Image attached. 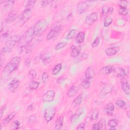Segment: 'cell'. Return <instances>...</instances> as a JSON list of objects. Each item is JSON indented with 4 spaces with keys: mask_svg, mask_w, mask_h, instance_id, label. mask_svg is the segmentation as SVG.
<instances>
[{
    "mask_svg": "<svg viewBox=\"0 0 130 130\" xmlns=\"http://www.w3.org/2000/svg\"><path fill=\"white\" fill-rule=\"evenodd\" d=\"M20 61L21 58L19 56H17L14 57L4 67L2 71V75L4 77L9 76L13 72L18 68Z\"/></svg>",
    "mask_w": 130,
    "mask_h": 130,
    "instance_id": "obj_1",
    "label": "cell"
},
{
    "mask_svg": "<svg viewBox=\"0 0 130 130\" xmlns=\"http://www.w3.org/2000/svg\"><path fill=\"white\" fill-rule=\"evenodd\" d=\"M20 37L17 35H13L10 37L6 41L5 46L2 49L1 51L3 53L10 52L15 46L16 43L19 42Z\"/></svg>",
    "mask_w": 130,
    "mask_h": 130,
    "instance_id": "obj_2",
    "label": "cell"
},
{
    "mask_svg": "<svg viewBox=\"0 0 130 130\" xmlns=\"http://www.w3.org/2000/svg\"><path fill=\"white\" fill-rule=\"evenodd\" d=\"M48 22L45 20H39L33 27L35 35H40L45 32L48 27Z\"/></svg>",
    "mask_w": 130,
    "mask_h": 130,
    "instance_id": "obj_3",
    "label": "cell"
},
{
    "mask_svg": "<svg viewBox=\"0 0 130 130\" xmlns=\"http://www.w3.org/2000/svg\"><path fill=\"white\" fill-rule=\"evenodd\" d=\"M32 15V10L25 9L22 12L21 15L19 17L18 21V24L19 26H22L28 20H29Z\"/></svg>",
    "mask_w": 130,
    "mask_h": 130,
    "instance_id": "obj_4",
    "label": "cell"
},
{
    "mask_svg": "<svg viewBox=\"0 0 130 130\" xmlns=\"http://www.w3.org/2000/svg\"><path fill=\"white\" fill-rule=\"evenodd\" d=\"M96 1H86L81 2L77 7V11L79 14H82L87 11L93 3Z\"/></svg>",
    "mask_w": 130,
    "mask_h": 130,
    "instance_id": "obj_5",
    "label": "cell"
},
{
    "mask_svg": "<svg viewBox=\"0 0 130 130\" xmlns=\"http://www.w3.org/2000/svg\"><path fill=\"white\" fill-rule=\"evenodd\" d=\"M56 110L54 107H48L44 111V117L47 123L50 122L55 116Z\"/></svg>",
    "mask_w": 130,
    "mask_h": 130,
    "instance_id": "obj_6",
    "label": "cell"
},
{
    "mask_svg": "<svg viewBox=\"0 0 130 130\" xmlns=\"http://www.w3.org/2000/svg\"><path fill=\"white\" fill-rule=\"evenodd\" d=\"M61 30V27L60 26H56L50 30L46 36V39L48 40H50L57 36Z\"/></svg>",
    "mask_w": 130,
    "mask_h": 130,
    "instance_id": "obj_7",
    "label": "cell"
},
{
    "mask_svg": "<svg viewBox=\"0 0 130 130\" xmlns=\"http://www.w3.org/2000/svg\"><path fill=\"white\" fill-rule=\"evenodd\" d=\"M20 81L16 78H14L9 84L8 85V89L12 93H15L19 85Z\"/></svg>",
    "mask_w": 130,
    "mask_h": 130,
    "instance_id": "obj_8",
    "label": "cell"
},
{
    "mask_svg": "<svg viewBox=\"0 0 130 130\" xmlns=\"http://www.w3.org/2000/svg\"><path fill=\"white\" fill-rule=\"evenodd\" d=\"M79 90V86L77 83H75L72 85L67 93V96L69 98H73L76 95Z\"/></svg>",
    "mask_w": 130,
    "mask_h": 130,
    "instance_id": "obj_9",
    "label": "cell"
},
{
    "mask_svg": "<svg viewBox=\"0 0 130 130\" xmlns=\"http://www.w3.org/2000/svg\"><path fill=\"white\" fill-rule=\"evenodd\" d=\"M55 93L54 91L50 90L47 91L43 96V102L48 103L52 101L54 98Z\"/></svg>",
    "mask_w": 130,
    "mask_h": 130,
    "instance_id": "obj_10",
    "label": "cell"
},
{
    "mask_svg": "<svg viewBox=\"0 0 130 130\" xmlns=\"http://www.w3.org/2000/svg\"><path fill=\"white\" fill-rule=\"evenodd\" d=\"M98 19V15L96 12H93L90 15L86 17L85 19V23L89 25L93 24Z\"/></svg>",
    "mask_w": 130,
    "mask_h": 130,
    "instance_id": "obj_11",
    "label": "cell"
},
{
    "mask_svg": "<svg viewBox=\"0 0 130 130\" xmlns=\"http://www.w3.org/2000/svg\"><path fill=\"white\" fill-rule=\"evenodd\" d=\"M83 112V109L82 108H79L75 111V112L72 115L70 118V121L72 124L75 123L79 119V118L82 115Z\"/></svg>",
    "mask_w": 130,
    "mask_h": 130,
    "instance_id": "obj_12",
    "label": "cell"
},
{
    "mask_svg": "<svg viewBox=\"0 0 130 130\" xmlns=\"http://www.w3.org/2000/svg\"><path fill=\"white\" fill-rule=\"evenodd\" d=\"M14 1H4V5L3 6L2 10L5 12L10 13L13 9V7L14 5Z\"/></svg>",
    "mask_w": 130,
    "mask_h": 130,
    "instance_id": "obj_13",
    "label": "cell"
},
{
    "mask_svg": "<svg viewBox=\"0 0 130 130\" xmlns=\"http://www.w3.org/2000/svg\"><path fill=\"white\" fill-rule=\"evenodd\" d=\"M81 47L80 46H76L75 45H72L71 47V56L74 58L78 57L80 54Z\"/></svg>",
    "mask_w": 130,
    "mask_h": 130,
    "instance_id": "obj_14",
    "label": "cell"
},
{
    "mask_svg": "<svg viewBox=\"0 0 130 130\" xmlns=\"http://www.w3.org/2000/svg\"><path fill=\"white\" fill-rule=\"evenodd\" d=\"M95 75V71L94 68L92 66L89 67L85 72V76L86 78L90 80L94 77Z\"/></svg>",
    "mask_w": 130,
    "mask_h": 130,
    "instance_id": "obj_15",
    "label": "cell"
},
{
    "mask_svg": "<svg viewBox=\"0 0 130 130\" xmlns=\"http://www.w3.org/2000/svg\"><path fill=\"white\" fill-rule=\"evenodd\" d=\"M122 88L126 95H130V84L127 79H123L122 80Z\"/></svg>",
    "mask_w": 130,
    "mask_h": 130,
    "instance_id": "obj_16",
    "label": "cell"
},
{
    "mask_svg": "<svg viewBox=\"0 0 130 130\" xmlns=\"http://www.w3.org/2000/svg\"><path fill=\"white\" fill-rule=\"evenodd\" d=\"M120 50V48L119 46H114L106 49L105 52L108 56H113L116 54Z\"/></svg>",
    "mask_w": 130,
    "mask_h": 130,
    "instance_id": "obj_17",
    "label": "cell"
},
{
    "mask_svg": "<svg viewBox=\"0 0 130 130\" xmlns=\"http://www.w3.org/2000/svg\"><path fill=\"white\" fill-rule=\"evenodd\" d=\"M113 74L115 76L117 77L122 78L127 75L126 71L124 69L121 68H114L113 70Z\"/></svg>",
    "mask_w": 130,
    "mask_h": 130,
    "instance_id": "obj_18",
    "label": "cell"
},
{
    "mask_svg": "<svg viewBox=\"0 0 130 130\" xmlns=\"http://www.w3.org/2000/svg\"><path fill=\"white\" fill-rule=\"evenodd\" d=\"M114 67L112 66H108L103 67L100 70V73L104 75H109L113 72Z\"/></svg>",
    "mask_w": 130,
    "mask_h": 130,
    "instance_id": "obj_19",
    "label": "cell"
},
{
    "mask_svg": "<svg viewBox=\"0 0 130 130\" xmlns=\"http://www.w3.org/2000/svg\"><path fill=\"white\" fill-rule=\"evenodd\" d=\"M17 13L15 11H11L9 13L6 19L5 22L6 23H10L15 20L17 17Z\"/></svg>",
    "mask_w": 130,
    "mask_h": 130,
    "instance_id": "obj_20",
    "label": "cell"
},
{
    "mask_svg": "<svg viewBox=\"0 0 130 130\" xmlns=\"http://www.w3.org/2000/svg\"><path fill=\"white\" fill-rule=\"evenodd\" d=\"M112 90V87L110 85H106L103 88L100 93V96L101 97L105 96L107 94L111 93Z\"/></svg>",
    "mask_w": 130,
    "mask_h": 130,
    "instance_id": "obj_21",
    "label": "cell"
},
{
    "mask_svg": "<svg viewBox=\"0 0 130 130\" xmlns=\"http://www.w3.org/2000/svg\"><path fill=\"white\" fill-rule=\"evenodd\" d=\"M104 111L106 114L109 116L112 115L114 111V106L112 103L108 104L104 108Z\"/></svg>",
    "mask_w": 130,
    "mask_h": 130,
    "instance_id": "obj_22",
    "label": "cell"
},
{
    "mask_svg": "<svg viewBox=\"0 0 130 130\" xmlns=\"http://www.w3.org/2000/svg\"><path fill=\"white\" fill-rule=\"evenodd\" d=\"M16 114V112H13L11 113L10 114H9L8 116L4 120L3 122H2V125L4 126L7 125L8 123H10V122L14 118Z\"/></svg>",
    "mask_w": 130,
    "mask_h": 130,
    "instance_id": "obj_23",
    "label": "cell"
},
{
    "mask_svg": "<svg viewBox=\"0 0 130 130\" xmlns=\"http://www.w3.org/2000/svg\"><path fill=\"white\" fill-rule=\"evenodd\" d=\"M63 122H64L63 117H62V116L60 117L55 121V129L57 130L61 129V128L63 126Z\"/></svg>",
    "mask_w": 130,
    "mask_h": 130,
    "instance_id": "obj_24",
    "label": "cell"
},
{
    "mask_svg": "<svg viewBox=\"0 0 130 130\" xmlns=\"http://www.w3.org/2000/svg\"><path fill=\"white\" fill-rule=\"evenodd\" d=\"M85 36V35L84 32H79L77 34V35L76 37V39H75L76 43H77L78 44H81V43H82L84 40Z\"/></svg>",
    "mask_w": 130,
    "mask_h": 130,
    "instance_id": "obj_25",
    "label": "cell"
},
{
    "mask_svg": "<svg viewBox=\"0 0 130 130\" xmlns=\"http://www.w3.org/2000/svg\"><path fill=\"white\" fill-rule=\"evenodd\" d=\"M82 94L79 95L73 101V104L74 106H77L81 104V103L82 102Z\"/></svg>",
    "mask_w": 130,
    "mask_h": 130,
    "instance_id": "obj_26",
    "label": "cell"
},
{
    "mask_svg": "<svg viewBox=\"0 0 130 130\" xmlns=\"http://www.w3.org/2000/svg\"><path fill=\"white\" fill-rule=\"evenodd\" d=\"M41 58L43 62L45 64L48 63L51 60L50 55L47 53H44V54H42L41 56Z\"/></svg>",
    "mask_w": 130,
    "mask_h": 130,
    "instance_id": "obj_27",
    "label": "cell"
},
{
    "mask_svg": "<svg viewBox=\"0 0 130 130\" xmlns=\"http://www.w3.org/2000/svg\"><path fill=\"white\" fill-rule=\"evenodd\" d=\"M62 68V65L61 64H59L56 65L54 68L53 69L52 71V74L53 75H55L56 74H58L60 71L61 70Z\"/></svg>",
    "mask_w": 130,
    "mask_h": 130,
    "instance_id": "obj_28",
    "label": "cell"
},
{
    "mask_svg": "<svg viewBox=\"0 0 130 130\" xmlns=\"http://www.w3.org/2000/svg\"><path fill=\"white\" fill-rule=\"evenodd\" d=\"M115 104L117 105V106H118L119 107L122 109H126L127 108V104L124 100H118L117 102H115Z\"/></svg>",
    "mask_w": 130,
    "mask_h": 130,
    "instance_id": "obj_29",
    "label": "cell"
},
{
    "mask_svg": "<svg viewBox=\"0 0 130 130\" xmlns=\"http://www.w3.org/2000/svg\"><path fill=\"white\" fill-rule=\"evenodd\" d=\"M39 85V83L34 80H32L30 82L29 88L32 90H36L38 89Z\"/></svg>",
    "mask_w": 130,
    "mask_h": 130,
    "instance_id": "obj_30",
    "label": "cell"
},
{
    "mask_svg": "<svg viewBox=\"0 0 130 130\" xmlns=\"http://www.w3.org/2000/svg\"><path fill=\"white\" fill-rule=\"evenodd\" d=\"M81 84V86L84 89H87L89 88H90V85H91L90 80L88 79H86V78L82 80Z\"/></svg>",
    "mask_w": 130,
    "mask_h": 130,
    "instance_id": "obj_31",
    "label": "cell"
},
{
    "mask_svg": "<svg viewBox=\"0 0 130 130\" xmlns=\"http://www.w3.org/2000/svg\"><path fill=\"white\" fill-rule=\"evenodd\" d=\"M103 126H104L103 123L102 122H101V121H100L99 123H95L93 125L92 129L94 130H99L101 129H102Z\"/></svg>",
    "mask_w": 130,
    "mask_h": 130,
    "instance_id": "obj_32",
    "label": "cell"
},
{
    "mask_svg": "<svg viewBox=\"0 0 130 130\" xmlns=\"http://www.w3.org/2000/svg\"><path fill=\"white\" fill-rule=\"evenodd\" d=\"M76 33V30L75 29H72L71 30L69 33H68V35L67 36V39L68 40H71L72 39H73L74 36H75Z\"/></svg>",
    "mask_w": 130,
    "mask_h": 130,
    "instance_id": "obj_33",
    "label": "cell"
},
{
    "mask_svg": "<svg viewBox=\"0 0 130 130\" xmlns=\"http://www.w3.org/2000/svg\"><path fill=\"white\" fill-rule=\"evenodd\" d=\"M119 14L121 15L126 16L129 13V10L127 8H123L120 7V8L119 10Z\"/></svg>",
    "mask_w": 130,
    "mask_h": 130,
    "instance_id": "obj_34",
    "label": "cell"
},
{
    "mask_svg": "<svg viewBox=\"0 0 130 130\" xmlns=\"http://www.w3.org/2000/svg\"><path fill=\"white\" fill-rule=\"evenodd\" d=\"M35 2H36L35 1H33V0L28 1L25 6V9L32 10V9L34 7Z\"/></svg>",
    "mask_w": 130,
    "mask_h": 130,
    "instance_id": "obj_35",
    "label": "cell"
},
{
    "mask_svg": "<svg viewBox=\"0 0 130 130\" xmlns=\"http://www.w3.org/2000/svg\"><path fill=\"white\" fill-rule=\"evenodd\" d=\"M118 124V121L117 120L112 119L110 120L108 123V125L110 128H115Z\"/></svg>",
    "mask_w": 130,
    "mask_h": 130,
    "instance_id": "obj_36",
    "label": "cell"
},
{
    "mask_svg": "<svg viewBox=\"0 0 130 130\" xmlns=\"http://www.w3.org/2000/svg\"><path fill=\"white\" fill-rule=\"evenodd\" d=\"M113 19L110 16H107L105 18L104 22V25L105 27H107L109 26L112 22Z\"/></svg>",
    "mask_w": 130,
    "mask_h": 130,
    "instance_id": "obj_37",
    "label": "cell"
},
{
    "mask_svg": "<svg viewBox=\"0 0 130 130\" xmlns=\"http://www.w3.org/2000/svg\"><path fill=\"white\" fill-rule=\"evenodd\" d=\"M67 45V43L65 42H62L59 43L58 44H57L55 46V50H60L64 47H65Z\"/></svg>",
    "mask_w": 130,
    "mask_h": 130,
    "instance_id": "obj_38",
    "label": "cell"
},
{
    "mask_svg": "<svg viewBox=\"0 0 130 130\" xmlns=\"http://www.w3.org/2000/svg\"><path fill=\"white\" fill-rule=\"evenodd\" d=\"M28 76H29L30 79L33 80L37 76V72L34 69H31L28 72Z\"/></svg>",
    "mask_w": 130,
    "mask_h": 130,
    "instance_id": "obj_39",
    "label": "cell"
},
{
    "mask_svg": "<svg viewBox=\"0 0 130 130\" xmlns=\"http://www.w3.org/2000/svg\"><path fill=\"white\" fill-rule=\"evenodd\" d=\"M98 118H99V112L97 110L95 109L94 110L93 114L92 115V117H91L92 120L96 121L98 119Z\"/></svg>",
    "mask_w": 130,
    "mask_h": 130,
    "instance_id": "obj_40",
    "label": "cell"
},
{
    "mask_svg": "<svg viewBox=\"0 0 130 130\" xmlns=\"http://www.w3.org/2000/svg\"><path fill=\"white\" fill-rule=\"evenodd\" d=\"M48 78V74L47 72H43L41 76V81L43 83H45Z\"/></svg>",
    "mask_w": 130,
    "mask_h": 130,
    "instance_id": "obj_41",
    "label": "cell"
},
{
    "mask_svg": "<svg viewBox=\"0 0 130 130\" xmlns=\"http://www.w3.org/2000/svg\"><path fill=\"white\" fill-rule=\"evenodd\" d=\"M99 43H100V38L97 37L93 42V43L92 44V46L93 47H96L99 45Z\"/></svg>",
    "mask_w": 130,
    "mask_h": 130,
    "instance_id": "obj_42",
    "label": "cell"
},
{
    "mask_svg": "<svg viewBox=\"0 0 130 130\" xmlns=\"http://www.w3.org/2000/svg\"><path fill=\"white\" fill-rule=\"evenodd\" d=\"M109 7L106 5L104 6L102 9V13L103 15H106V14L109 13Z\"/></svg>",
    "mask_w": 130,
    "mask_h": 130,
    "instance_id": "obj_43",
    "label": "cell"
},
{
    "mask_svg": "<svg viewBox=\"0 0 130 130\" xmlns=\"http://www.w3.org/2000/svg\"><path fill=\"white\" fill-rule=\"evenodd\" d=\"M120 7L127 8L128 5V2L126 1H121L119 2Z\"/></svg>",
    "mask_w": 130,
    "mask_h": 130,
    "instance_id": "obj_44",
    "label": "cell"
},
{
    "mask_svg": "<svg viewBox=\"0 0 130 130\" xmlns=\"http://www.w3.org/2000/svg\"><path fill=\"white\" fill-rule=\"evenodd\" d=\"M9 34L8 32H6V33H4L1 36V40H2V41H3L4 40V41H5V40L7 41L8 39V38H9Z\"/></svg>",
    "mask_w": 130,
    "mask_h": 130,
    "instance_id": "obj_45",
    "label": "cell"
},
{
    "mask_svg": "<svg viewBox=\"0 0 130 130\" xmlns=\"http://www.w3.org/2000/svg\"><path fill=\"white\" fill-rule=\"evenodd\" d=\"M20 125V124L18 121H15L13 122L12 126L14 127V129H18L19 128Z\"/></svg>",
    "mask_w": 130,
    "mask_h": 130,
    "instance_id": "obj_46",
    "label": "cell"
},
{
    "mask_svg": "<svg viewBox=\"0 0 130 130\" xmlns=\"http://www.w3.org/2000/svg\"><path fill=\"white\" fill-rule=\"evenodd\" d=\"M88 55L85 53H82L79 57L80 60H84L88 58Z\"/></svg>",
    "mask_w": 130,
    "mask_h": 130,
    "instance_id": "obj_47",
    "label": "cell"
},
{
    "mask_svg": "<svg viewBox=\"0 0 130 130\" xmlns=\"http://www.w3.org/2000/svg\"><path fill=\"white\" fill-rule=\"evenodd\" d=\"M36 121V117L34 115H32V116H30L28 118V122H29V123H33L34 122H35Z\"/></svg>",
    "mask_w": 130,
    "mask_h": 130,
    "instance_id": "obj_48",
    "label": "cell"
},
{
    "mask_svg": "<svg viewBox=\"0 0 130 130\" xmlns=\"http://www.w3.org/2000/svg\"><path fill=\"white\" fill-rule=\"evenodd\" d=\"M52 2H53L52 1H42V6L43 7H45V6H47L48 5L50 4Z\"/></svg>",
    "mask_w": 130,
    "mask_h": 130,
    "instance_id": "obj_49",
    "label": "cell"
},
{
    "mask_svg": "<svg viewBox=\"0 0 130 130\" xmlns=\"http://www.w3.org/2000/svg\"><path fill=\"white\" fill-rule=\"evenodd\" d=\"M6 108H7V106L6 105H4V106H3L1 108V118H2L3 115L4 113V112H5Z\"/></svg>",
    "mask_w": 130,
    "mask_h": 130,
    "instance_id": "obj_50",
    "label": "cell"
},
{
    "mask_svg": "<svg viewBox=\"0 0 130 130\" xmlns=\"http://www.w3.org/2000/svg\"><path fill=\"white\" fill-rule=\"evenodd\" d=\"M85 129V125L83 123H81L79 124L77 128V130H84Z\"/></svg>",
    "mask_w": 130,
    "mask_h": 130,
    "instance_id": "obj_51",
    "label": "cell"
},
{
    "mask_svg": "<svg viewBox=\"0 0 130 130\" xmlns=\"http://www.w3.org/2000/svg\"><path fill=\"white\" fill-rule=\"evenodd\" d=\"M31 63V60L30 59H27L25 62V65L26 66H29Z\"/></svg>",
    "mask_w": 130,
    "mask_h": 130,
    "instance_id": "obj_52",
    "label": "cell"
},
{
    "mask_svg": "<svg viewBox=\"0 0 130 130\" xmlns=\"http://www.w3.org/2000/svg\"><path fill=\"white\" fill-rule=\"evenodd\" d=\"M32 105H33V104H31V105L28 106V108H27L28 110H32L33 109V106Z\"/></svg>",
    "mask_w": 130,
    "mask_h": 130,
    "instance_id": "obj_53",
    "label": "cell"
},
{
    "mask_svg": "<svg viewBox=\"0 0 130 130\" xmlns=\"http://www.w3.org/2000/svg\"><path fill=\"white\" fill-rule=\"evenodd\" d=\"M127 115H128V118H130V111H128V112H127Z\"/></svg>",
    "mask_w": 130,
    "mask_h": 130,
    "instance_id": "obj_54",
    "label": "cell"
}]
</instances>
